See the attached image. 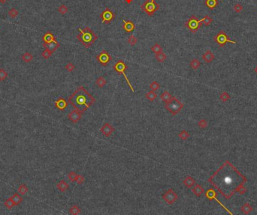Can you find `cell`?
I'll return each mask as SVG.
<instances>
[{"mask_svg": "<svg viewBox=\"0 0 257 215\" xmlns=\"http://www.w3.org/2000/svg\"><path fill=\"white\" fill-rule=\"evenodd\" d=\"M160 88V84L159 83V82H156V81H153V82H151V85H150V89L153 91H157Z\"/></svg>", "mask_w": 257, "mask_h": 215, "instance_id": "cell-41", "label": "cell"}, {"mask_svg": "<svg viewBox=\"0 0 257 215\" xmlns=\"http://www.w3.org/2000/svg\"><path fill=\"white\" fill-rule=\"evenodd\" d=\"M7 77H8V73L6 72L4 69H0V82L5 80Z\"/></svg>", "mask_w": 257, "mask_h": 215, "instance_id": "cell-40", "label": "cell"}, {"mask_svg": "<svg viewBox=\"0 0 257 215\" xmlns=\"http://www.w3.org/2000/svg\"><path fill=\"white\" fill-rule=\"evenodd\" d=\"M183 185L187 187L190 188V187H193L196 185V180H195V178L191 177V176H188V177H187L183 180Z\"/></svg>", "mask_w": 257, "mask_h": 215, "instance_id": "cell-20", "label": "cell"}, {"mask_svg": "<svg viewBox=\"0 0 257 215\" xmlns=\"http://www.w3.org/2000/svg\"><path fill=\"white\" fill-rule=\"evenodd\" d=\"M172 97H173V96L168 91H165L163 93H162L161 95H160V99L162 100L165 103L171 101L172 99Z\"/></svg>", "mask_w": 257, "mask_h": 215, "instance_id": "cell-22", "label": "cell"}, {"mask_svg": "<svg viewBox=\"0 0 257 215\" xmlns=\"http://www.w3.org/2000/svg\"><path fill=\"white\" fill-rule=\"evenodd\" d=\"M68 11H69V9H68L67 6H65V5H62L59 6V8H58V12H59V13L61 14H63V15L65 14L68 12Z\"/></svg>", "mask_w": 257, "mask_h": 215, "instance_id": "cell-43", "label": "cell"}, {"mask_svg": "<svg viewBox=\"0 0 257 215\" xmlns=\"http://www.w3.org/2000/svg\"><path fill=\"white\" fill-rule=\"evenodd\" d=\"M198 128H201V129H205L208 127V122L205 119H201L198 122Z\"/></svg>", "mask_w": 257, "mask_h": 215, "instance_id": "cell-42", "label": "cell"}, {"mask_svg": "<svg viewBox=\"0 0 257 215\" xmlns=\"http://www.w3.org/2000/svg\"><path fill=\"white\" fill-rule=\"evenodd\" d=\"M202 23H201V21L197 19V17L194 15L191 16L187 20V23H185L186 27L188 28L189 30L192 33L197 32L198 29H200V27L202 26Z\"/></svg>", "mask_w": 257, "mask_h": 215, "instance_id": "cell-7", "label": "cell"}, {"mask_svg": "<svg viewBox=\"0 0 257 215\" xmlns=\"http://www.w3.org/2000/svg\"><path fill=\"white\" fill-rule=\"evenodd\" d=\"M254 71H255V73L257 74V65H256V66L255 68H254Z\"/></svg>", "mask_w": 257, "mask_h": 215, "instance_id": "cell-53", "label": "cell"}, {"mask_svg": "<svg viewBox=\"0 0 257 215\" xmlns=\"http://www.w3.org/2000/svg\"><path fill=\"white\" fill-rule=\"evenodd\" d=\"M65 70H68L69 72H72L73 70H74V68H75V66L73 65L72 63L69 62V63H68L67 65H65Z\"/></svg>", "mask_w": 257, "mask_h": 215, "instance_id": "cell-47", "label": "cell"}, {"mask_svg": "<svg viewBox=\"0 0 257 215\" xmlns=\"http://www.w3.org/2000/svg\"><path fill=\"white\" fill-rule=\"evenodd\" d=\"M155 57H156V61L160 63H162V62H164L166 61V55L164 53L161 52V53H160L156 54V56H155Z\"/></svg>", "mask_w": 257, "mask_h": 215, "instance_id": "cell-34", "label": "cell"}, {"mask_svg": "<svg viewBox=\"0 0 257 215\" xmlns=\"http://www.w3.org/2000/svg\"><path fill=\"white\" fill-rule=\"evenodd\" d=\"M205 196L208 199L213 200L214 198L217 197V193L213 189H209L207 190V192H205Z\"/></svg>", "mask_w": 257, "mask_h": 215, "instance_id": "cell-23", "label": "cell"}, {"mask_svg": "<svg viewBox=\"0 0 257 215\" xmlns=\"http://www.w3.org/2000/svg\"><path fill=\"white\" fill-rule=\"evenodd\" d=\"M77 175L78 174L76 172H70L68 175V178H69V181H72V182H74L76 180V178H77Z\"/></svg>", "mask_w": 257, "mask_h": 215, "instance_id": "cell-45", "label": "cell"}, {"mask_svg": "<svg viewBox=\"0 0 257 215\" xmlns=\"http://www.w3.org/2000/svg\"><path fill=\"white\" fill-rule=\"evenodd\" d=\"M51 55H52L51 52L50 51V50H47V49H45L44 51L42 52V56L44 58V59H48L50 56H51Z\"/></svg>", "mask_w": 257, "mask_h": 215, "instance_id": "cell-44", "label": "cell"}, {"mask_svg": "<svg viewBox=\"0 0 257 215\" xmlns=\"http://www.w3.org/2000/svg\"><path fill=\"white\" fill-rule=\"evenodd\" d=\"M234 10L236 13H240V12L242 11V10H243V6L241 4H236L234 6Z\"/></svg>", "mask_w": 257, "mask_h": 215, "instance_id": "cell-49", "label": "cell"}, {"mask_svg": "<svg viewBox=\"0 0 257 215\" xmlns=\"http://www.w3.org/2000/svg\"><path fill=\"white\" fill-rule=\"evenodd\" d=\"M80 34L77 35V38L85 47H90L97 40L98 36L90 29V27H85L84 29L80 28L78 29Z\"/></svg>", "mask_w": 257, "mask_h": 215, "instance_id": "cell-3", "label": "cell"}, {"mask_svg": "<svg viewBox=\"0 0 257 215\" xmlns=\"http://www.w3.org/2000/svg\"><path fill=\"white\" fill-rule=\"evenodd\" d=\"M241 211L244 214H250L252 211H253V208L249 203L247 202V203H244V205L241 206Z\"/></svg>", "mask_w": 257, "mask_h": 215, "instance_id": "cell-24", "label": "cell"}, {"mask_svg": "<svg viewBox=\"0 0 257 215\" xmlns=\"http://www.w3.org/2000/svg\"><path fill=\"white\" fill-rule=\"evenodd\" d=\"M95 102V99L93 96H92L83 86L78 88L69 98V103L74 110L82 113L87 110Z\"/></svg>", "mask_w": 257, "mask_h": 215, "instance_id": "cell-2", "label": "cell"}, {"mask_svg": "<svg viewBox=\"0 0 257 215\" xmlns=\"http://www.w3.org/2000/svg\"><path fill=\"white\" fill-rule=\"evenodd\" d=\"M114 69L115 70V71H116V72L118 73L119 74L123 75L124 78H125V80H126V82H127L128 86H130V88L131 89L132 91V92H134V91H135V89H134V88L132 87V84H131V82H130V80L127 78V76H126V73H125L126 72V70L127 69V66H126V64H125V63H124L122 60H120V61L117 62L116 64L114 65Z\"/></svg>", "mask_w": 257, "mask_h": 215, "instance_id": "cell-6", "label": "cell"}, {"mask_svg": "<svg viewBox=\"0 0 257 215\" xmlns=\"http://www.w3.org/2000/svg\"><path fill=\"white\" fill-rule=\"evenodd\" d=\"M190 134L189 132H187V130H181L179 133H178V137L180 139H182V140H187L190 137Z\"/></svg>", "mask_w": 257, "mask_h": 215, "instance_id": "cell-35", "label": "cell"}, {"mask_svg": "<svg viewBox=\"0 0 257 215\" xmlns=\"http://www.w3.org/2000/svg\"><path fill=\"white\" fill-rule=\"evenodd\" d=\"M69 212L70 214H72V215H78L81 212V210L78 206L76 205H74V206H72V207L69 208Z\"/></svg>", "mask_w": 257, "mask_h": 215, "instance_id": "cell-27", "label": "cell"}, {"mask_svg": "<svg viewBox=\"0 0 257 215\" xmlns=\"http://www.w3.org/2000/svg\"><path fill=\"white\" fill-rule=\"evenodd\" d=\"M82 115H83L82 112H79V111L76 110H74L69 112V114L68 115V118H69V119L71 122H72L73 124H76V123H78L80 120Z\"/></svg>", "mask_w": 257, "mask_h": 215, "instance_id": "cell-13", "label": "cell"}, {"mask_svg": "<svg viewBox=\"0 0 257 215\" xmlns=\"http://www.w3.org/2000/svg\"><path fill=\"white\" fill-rule=\"evenodd\" d=\"M247 181L229 161H226L209 178L208 182L226 199H229Z\"/></svg>", "mask_w": 257, "mask_h": 215, "instance_id": "cell-1", "label": "cell"}, {"mask_svg": "<svg viewBox=\"0 0 257 215\" xmlns=\"http://www.w3.org/2000/svg\"><path fill=\"white\" fill-rule=\"evenodd\" d=\"M42 46H43L45 49L50 50V51L53 53H54V52L59 47V46L60 45H59V43L57 42V41L55 40L52 42H50V43H43Z\"/></svg>", "mask_w": 257, "mask_h": 215, "instance_id": "cell-14", "label": "cell"}, {"mask_svg": "<svg viewBox=\"0 0 257 215\" xmlns=\"http://www.w3.org/2000/svg\"><path fill=\"white\" fill-rule=\"evenodd\" d=\"M18 14H19L18 11L14 8H12V9H10L9 11H8V15H9V17H11V18H13V19L14 18H15V17H17V16L18 15Z\"/></svg>", "mask_w": 257, "mask_h": 215, "instance_id": "cell-39", "label": "cell"}, {"mask_svg": "<svg viewBox=\"0 0 257 215\" xmlns=\"http://www.w3.org/2000/svg\"><path fill=\"white\" fill-rule=\"evenodd\" d=\"M192 193H193V194H194L195 196L199 197V196H201L202 194H203V193H204L205 190H204V188H203V187H202V185H196V186H195L194 187L192 188Z\"/></svg>", "mask_w": 257, "mask_h": 215, "instance_id": "cell-18", "label": "cell"}, {"mask_svg": "<svg viewBox=\"0 0 257 215\" xmlns=\"http://www.w3.org/2000/svg\"><path fill=\"white\" fill-rule=\"evenodd\" d=\"M5 206L8 209H12L14 206H15V204L14 202L12 197H10V198L8 199H6V201L5 202Z\"/></svg>", "mask_w": 257, "mask_h": 215, "instance_id": "cell-37", "label": "cell"}, {"mask_svg": "<svg viewBox=\"0 0 257 215\" xmlns=\"http://www.w3.org/2000/svg\"><path fill=\"white\" fill-rule=\"evenodd\" d=\"M128 43L131 46H135V44H137V38H135L134 35H131L128 39Z\"/></svg>", "mask_w": 257, "mask_h": 215, "instance_id": "cell-46", "label": "cell"}, {"mask_svg": "<svg viewBox=\"0 0 257 215\" xmlns=\"http://www.w3.org/2000/svg\"><path fill=\"white\" fill-rule=\"evenodd\" d=\"M123 29L125 30V32H128V33L132 32L135 30V26L132 21H131V20L126 21V20H123Z\"/></svg>", "mask_w": 257, "mask_h": 215, "instance_id": "cell-15", "label": "cell"}, {"mask_svg": "<svg viewBox=\"0 0 257 215\" xmlns=\"http://www.w3.org/2000/svg\"><path fill=\"white\" fill-rule=\"evenodd\" d=\"M162 199L168 205H173L178 199V196L172 188H170L162 195Z\"/></svg>", "mask_w": 257, "mask_h": 215, "instance_id": "cell-9", "label": "cell"}, {"mask_svg": "<svg viewBox=\"0 0 257 215\" xmlns=\"http://www.w3.org/2000/svg\"><path fill=\"white\" fill-rule=\"evenodd\" d=\"M116 15L113 11H111L108 8H106V9L104 11L100 14V17L102 18V23H110L113 20H114Z\"/></svg>", "mask_w": 257, "mask_h": 215, "instance_id": "cell-10", "label": "cell"}, {"mask_svg": "<svg viewBox=\"0 0 257 215\" xmlns=\"http://www.w3.org/2000/svg\"><path fill=\"white\" fill-rule=\"evenodd\" d=\"M214 58H215V56H214L213 53L211 51V50L206 51L205 53L202 55V59L207 63L212 62L213 61Z\"/></svg>", "mask_w": 257, "mask_h": 215, "instance_id": "cell-17", "label": "cell"}, {"mask_svg": "<svg viewBox=\"0 0 257 215\" xmlns=\"http://www.w3.org/2000/svg\"><path fill=\"white\" fill-rule=\"evenodd\" d=\"M151 50H152L155 54H157L161 53V52H162V48L160 44L156 43V44H155L154 45L151 47Z\"/></svg>", "mask_w": 257, "mask_h": 215, "instance_id": "cell-36", "label": "cell"}, {"mask_svg": "<svg viewBox=\"0 0 257 215\" xmlns=\"http://www.w3.org/2000/svg\"><path fill=\"white\" fill-rule=\"evenodd\" d=\"M22 60L26 63H29L33 60V55L30 53H25L22 55Z\"/></svg>", "mask_w": 257, "mask_h": 215, "instance_id": "cell-28", "label": "cell"}, {"mask_svg": "<svg viewBox=\"0 0 257 215\" xmlns=\"http://www.w3.org/2000/svg\"><path fill=\"white\" fill-rule=\"evenodd\" d=\"M55 106L58 110L63 111L64 110H65V108H66L67 106H68V102H67L64 98L60 97V98H59V99L57 100V101L55 102Z\"/></svg>", "mask_w": 257, "mask_h": 215, "instance_id": "cell-16", "label": "cell"}, {"mask_svg": "<svg viewBox=\"0 0 257 215\" xmlns=\"http://www.w3.org/2000/svg\"><path fill=\"white\" fill-rule=\"evenodd\" d=\"M12 199H13L14 202L15 204V206H19L21 202H23V198L22 196H20L19 193H15L13 196H12Z\"/></svg>", "mask_w": 257, "mask_h": 215, "instance_id": "cell-25", "label": "cell"}, {"mask_svg": "<svg viewBox=\"0 0 257 215\" xmlns=\"http://www.w3.org/2000/svg\"><path fill=\"white\" fill-rule=\"evenodd\" d=\"M57 187L60 192L64 193L69 189V185H68L64 180H61V181H59V182L57 185Z\"/></svg>", "mask_w": 257, "mask_h": 215, "instance_id": "cell-19", "label": "cell"}, {"mask_svg": "<svg viewBox=\"0 0 257 215\" xmlns=\"http://www.w3.org/2000/svg\"><path fill=\"white\" fill-rule=\"evenodd\" d=\"M183 106L184 104L181 103V101L175 97H173L171 101L165 103L166 109L172 116H175L177 113H179L180 111L183 109Z\"/></svg>", "mask_w": 257, "mask_h": 215, "instance_id": "cell-4", "label": "cell"}, {"mask_svg": "<svg viewBox=\"0 0 257 215\" xmlns=\"http://www.w3.org/2000/svg\"><path fill=\"white\" fill-rule=\"evenodd\" d=\"M200 65H201V62L198 61V59H192V61L190 62V66L193 70H197L200 67Z\"/></svg>", "mask_w": 257, "mask_h": 215, "instance_id": "cell-33", "label": "cell"}, {"mask_svg": "<svg viewBox=\"0 0 257 215\" xmlns=\"http://www.w3.org/2000/svg\"><path fill=\"white\" fill-rule=\"evenodd\" d=\"M125 1H126V3H128V4H130L132 2V0H125Z\"/></svg>", "mask_w": 257, "mask_h": 215, "instance_id": "cell-51", "label": "cell"}, {"mask_svg": "<svg viewBox=\"0 0 257 215\" xmlns=\"http://www.w3.org/2000/svg\"><path fill=\"white\" fill-rule=\"evenodd\" d=\"M75 181L78 183V185H82V184L84 182V177L82 175H77Z\"/></svg>", "mask_w": 257, "mask_h": 215, "instance_id": "cell-48", "label": "cell"}, {"mask_svg": "<svg viewBox=\"0 0 257 215\" xmlns=\"http://www.w3.org/2000/svg\"><path fill=\"white\" fill-rule=\"evenodd\" d=\"M96 60L101 64L102 66H107L109 62L111 60V56L109 55V53L106 50H103L102 51L96 55Z\"/></svg>", "mask_w": 257, "mask_h": 215, "instance_id": "cell-11", "label": "cell"}, {"mask_svg": "<svg viewBox=\"0 0 257 215\" xmlns=\"http://www.w3.org/2000/svg\"><path fill=\"white\" fill-rule=\"evenodd\" d=\"M247 188H246L244 186V185H243V186L242 187H241L240 188L238 189V191H237V193H238V194H240V195H244V193H245L246 192H247Z\"/></svg>", "mask_w": 257, "mask_h": 215, "instance_id": "cell-50", "label": "cell"}, {"mask_svg": "<svg viewBox=\"0 0 257 215\" xmlns=\"http://www.w3.org/2000/svg\"><path fill=\"white\" fill-rule=\"evenodd\" d=\"M107 84V81L103 76H99V78L95 80V85L99 88H102Z\"/></svg>", "mask_w": 257, "mask_h": 215, "instance_id": "cell-26", "label": "cell"}, {"mask_svg": "<svg viewBox=\"0 0 257 215\" xmlns=\"http://www.w3.org/2000/svg\"><path fill=\"white\" fill-rule=\"evenodd\" d=\"M145 97H146L148 101H154L156 97H157V95H156V93L155 91L151 90V91H150L149 92H147V93L145 95Z\"/></svg>", "mask_w": 257, "mask_h": 215, "instance_id": "cell-32", "label": "cell"}, {"mask_svg": "<svg viewBox=\"0 0 257 215\" xmlns=\"http://www.w3.org/2000/svg\"><path fill=\"white\" fill-rule=\"evenodd\" d=\"M141 8L147 15L152 16L156 11L160 9V5L157 4L155 0H146Z\"/></svg>", "mask_w": 257, "mask_h": 215, "instance_id": "cell-5", "label": "cell"}, {"mask_svg": "<svg viewBox=\"0 0 257 215\" xmlns=\"http://www.w3.org/2000/svg\"><path fill=\"white\" fill-rule=\"evenodd\" d=\"M28 190H29L28 187H27L26 185H23V184L20 185V186L18 187V189H17V191H18V193H19L21 196H23V195L27 194V193L28 192Z\"/></svg>", "mask_w": 257, "mask_h": 215, "instance_id": "cell-31", "label": "cell"}, {"mask_svg": "<svg viewBox=\"0 0 257 215\" xmlns=\"http://www.w3.org/2000/svg\"><path fill=\"white\" fill-rule=\"evenodd\" d=\"M220 101H223V102H226L227 101L230 99V95H229V94L226 92V91H223V93L220 95Z\"/></svg>", "mask_w": 257, "mask_h": 215, "instance_id": "cell-38", "label": "cell"}, {"mask_svg": "<svg viewBox=\"0 0 257 215\" xmlns=\"http://www.w3.org/2000/svg\"><path fill=\"white\" fill-rule=\"evenodd\" d=\"M100 131L102 133L103 136L106 137H109L112 135L114 132V128L112 125L109 123H105L100 129Z\"/></svg>", "mask_w": 257, "mask_h": 215, "instance_id": "cell-12", "label": "cell"}, {"mask_svg": "<svg viewBox=\"0 0 257 215\" xmlns=\"http://www.w3.org/2000/svg\"><path fill=\"white\" fill-rule=\"evenodd\" d=\"M205 5L208 8L212 10L216 8V6H217L218 2H217V0H206Z\"/></svg>", "mask_w": 257, "mask_h": 215, "instance_id": "cell-30", "label": "cell"}, {"mask_svg": "<svg viewBox=\"0 0 257 215\" xmlns=\"http://www.w3.org/2000/svg\"><path fill=\"white\" fill-rule=\"evenodd\" d=\"M200 21H201V23H202V24H205V26H209L212 23V22H213V19H212L211 17H209L208 15H206L205 16L204 18H202V20H200Z\"/></svg>", "mask_w": 257, "mask_h": 215, "instance_id": "cell-29", "label": "cell"}, {"mask_svg": "<svg viewBox=\"0 0 257 215\" xmlns=\"http://www.w3.org/2000/svg\"><path fill=\"white\" fill-rule=\"evenodd\" d=\"M214 41L217 43L220 47H223L225 46V44H226L227 42L228 43H231V44H235L237 43L235 41H232L228 38V36H227V34H226L224 31H220L218 32V34L214 37Z\"/></svg>", "mask_w": 257, "mask_h": 215, "instance_id": "cell-8", "label": "cell"}, {"mask_svg": "<svg viewBox=\"0 0 257 215\" xmlns=\"http://www.w3.org/2000/svg\"><path fill=\"white\" fill-rule=\"evenodd\" d=\"M42 40H43L44 43H50V42L55 41L56 39L55 37L53 36V34L50 32H48L44 34V36L42 37Z\"/></svg>", "mask_w": 257, "mask_h": 215, "instance_id": "cell-21", "label": "cell"}, {"mask_svg": "<svg viewBox=\"0 0 257 215\" xmlns=\"http://www.w3.org/2000/svg\"><path fill=\"white\" fill-rule=\"evenodd\" d=\"M6 1H7V0H0V2L2 3V4H4V3H5L6 2Z\"/></svg>", "mask_w": 257, "mask_h": 215, "instance_id": "cell-52", "label": "cell"}]
</instances>
